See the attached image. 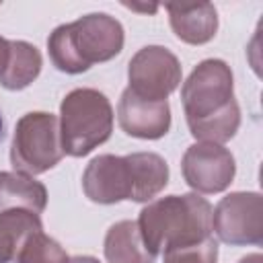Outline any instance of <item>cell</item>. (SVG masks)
I'll list each match as a JSON object with an SVG mask.
<instances>
[{
    "label": "cell",
    "mask_w": 263,
    "mask_h": 263,
    "mask_svg": "<svg viewBox=\"0 0 263 263\" xmlns=\"http://www.w3.org/2000/svg\"><path fill=\"white\" fill-rule=\"evenodd\" d=\"M181 103L189 134L197 142L224 144L240 127L232 70L224 60L199 62L181 86Z\"/></svg>",
    "instance_id": "6da1fadb"
},
{
    "label": "cell",
    "mask_w": 263,
    "mask_h": 263,
    "mask_svg": "<svg viewBox=\"0 0 263 263\" xmlns=\"http://www.w3.org/2000/svg\"><path fill=\"white\" fill-rule=\"evenodd\" d=\"M123 27L107 12H90L53 29L47 37L51 64L66 74H82L92 64L109 62L123 49Z\"/></svg>",
    "instance_id": "7a4b0ae2"
},
{
    "label": "cell",
    "mask_w": 263,
    "mask_h": 263,
    "mask_svg": "<svg viewBox=\"0 0 263 263\" xmlns=\"http://www.w3.org/2000/svg\"><path fill=\"white\" fill-rule=\"evenodd\" d=\"M138 228L154 255L201 242L212 236V205L197 193L152 199L140 212Z\"/></svg>",
    "instance_id": "3957f363"
},
{
    "label": "cell",
    "mask_w": 263,
    "mask_h": 263,
    "mask_svg": "<svg viewBox=\"0 0 263 263\" xmlns=\"http://www.w3.org/2000/svg\"><path fill=\"white\" fill-rule=\"evenodd\" d=\"M58 121L64 154L80 158L111 138L113 107L97 88H74L64 97Z\"/></svg>",
    "instance_id": "277c9868"
},
{
    "label": "cell",
    "mask_w": 263,
    "mask_h": 263,
    "mask_svg": "<svg viewBox=\"0 0 263 263\" xmlns=\"http://www.w3.org/2000/svg\"><path fill=\"white\" fill-rule=\"evenodd\" d=\"M64 156L60 121L53 113H25L16 125L10 146V164L16 173L35 177L53 168Z\"/></svg>",
    "instance_id": "5b68a950"
},
{
    "label": "cell",
    "mask_w": 263,
    "mask_h": 263,
    "mask_svg": "<svg viewBox=\"0 0 263 263\" xmlns=\"http://www.w3.org/2000/svg\"><path fill=\"white\" fill-rule=\"evenodd\" d=\"M212 230L220 242L249 247L263 242V197L257 191H234L212 208Z\"/></svg>",
    "instance_id": "8992f818"
},
{
    "label": "cell",
    "mask_w": 263,
    "mask_h": 263,
    "mask_svg": "<svg viewBox=\"0 0 263 263\" xmlns=\"http://www.w3.org/2000/svg\"><path fill=\"white\" fill-rule=\"evenodd\" d=\"M181 62L162 45H146L127 64L129 90L146 101H166L181 84Z\"/></svg>",
    "instance_id": "52a82bcc"
},
{
    "label": "cell",
    "mask_w": 263,
    "mask_h": 263,
    "mask_svg": "<svg viewBox=\"0 0 263 263\" xmlns=\"http://www.w3.org/2000/svg\"><path fill=\"white\" fill-rule=\"evenodd\" d=\"M185 183L203 195L222 193L230 187L236 175V162L228 148L210 142L191 144L181 160Z\"/></svg>",
    "instance_id": "ba28073f"
},
{
    "label": "cell",
    "mask_w": 263,
    "mask_h": 263,
    "mask_svg": "<svg viewBox=\"0 0 263 263\" xmlns=\"http://www.w3.org/2000/svg\"><path fill=\"white\" fill-rule=\"evenodd\" d=\"M82 191L90 201L103 205L132 199L134 181L127 158L115 154L95 156L82 173Z\"/></svg>",
    "instance_id": "9c48e42d"
},
{
    "label": "cell",
    "mask_w": 263,
    "mask_h": 263,
    "mask_svg": "<svg viewBox=\"0 0 263 263\" xmlns=\"http://www.w3.org/2000/svg\"><path fill=\"white\" fill-rule=\"evenodd\" d=\"M117 121L132 138L158 140L171 129V107L166 101H146L125 88L117 105Z\"/></svg>",
    "instance_id": "30bf717a"
},
{
    "label": "cell",
    "mask_w": 263,
    "mask_h": 263,
    "mask_svg": "<svg viewBox=\"0 0 263 263\" xmlns=\"http://www.w3.org/2000/svg\"><path fill=\"white\" fill-rule=\"evenodd\" d=\"M173 33L189 45H203L216 37L218 12L214 4H166Z\"/></svg>",
    "instance_id": "8fae6325"
},
{
    "label": "cell",
    "mask_w": 263,
    "mask_h": 263,
    "mask_svg": "<svg viewBox=\"0 0 263 263\" xmlns=\"http://www.w3.org/2000/svg\"><path fill=\"white\" fill-rule=\"evenodd\" d=\"M47 205V189L35 177L0 171V212L8 210H29L41 214Z\"/></svg>",
    "instance_id": "7c38bea8"
},
{
    "label": "cell",
    "mask_w": 263,
    "mask_h": 263,
    "mask_svg": "<svg viewBox=\"0 0 263 263\" xmlns=\"http://www.w3.org/2000/svg\"><path fill=\"white\" fill-rule=\"evenodd\" d=\"M103 253L107 263H154L156 255L144 245L138 222L121 220L115 222L103 242Z\"/></svg>",
    "instance_id": "4fadbf2b"
},
{
    "label": "cell",
    "mask_w": 263,
    "mask_h": 263,
    "mask_svg": "<svg viewBox=\"0 0 263 263\" xmlns=\"http://www.w3.org/2000/svg\"><path fill=\"white\" fill-rule=\"evenodd\" d=\"M132 168V201H152L168 185V164L156 152H132L125 156Z\"/></svg>",
    "instance_id": "5bb4252c"
},
{
    "label": "cell",
    "mask_w": 263,
    "mask_h": 263,
    "mask_svg": "<svg viewBox=\"0 0 263 263\" xmlns=\"http://www.w3.org/2000/svg\"><path fill=\"white\" fill-rule=\"evenodd\" d=\"M43 230L41 218L29 210L0 212V263L16 261L29 236Z\"/></svg>",
    "instance_id": "9a60e30c"
},
{
    "label": "cell",
    "mask_w": 263,
    "mask_h": 263,
    "mask_svg": "<svg viewBox=\"0 0 263 263\" xmlns=\"http://www.w3.org/2000/svg\"><path fill=\"white\" fill-rule=\"evenodd\" d=\"M43 60L39 49L29 41H12V58L10 66L0 78V86L8 90H23L27 88L41 72Z\"/></svg>",
    "instance_id": "2e32d148"
},
{
    "label": "cell",
    "mask_w": 263,
    "mask_h": 263,
    "mask_svg": "<svg viewBox=\"0 0 263 263\" xmlns=\"http://www.w3.org/2000/svg\"><path fill=\"white\" fill-rule=\"evenodd\" d=\"M16 263H70V257L58 240L41 230L27 238L16 257Z\"/></svg>",
    "instance_id": "e0dca14e"
},
{
    "label": "cell",
    "mask_w": 263,
    "mask_h": 263,
    "mask_svg": "<svg viewBox=\"0 0 263 263\" xmlns=\"http://www.w3.org/2000/svg\"><path fill=\"white\" fill-rule=\"evenodd\" d=\"M218 261V242L210 236L201 242L175 247L162 253V263H216Z\"/></svg>",
    "instance_id": "ac0fdd59"
},
{
    "label": "cell",
    "mask_w": 263,
    "mask_h": 263,
    "mask_svg": "<svg viewBox=\"0 0 263 263\" xmlns=\"http://www.w3.org/2000/svg\"><path fill=\"white\" fill-rule=\"evenodd\" d=\"M10 58H12V41L0 37V78L10 66Z\"/></svg>",
    "instance_id": "d6986e66"
},
{
    "label": "cell",
    "mask_w": 263,
    "mask_h": 263,
    "mask_svg": "<svg viewBox=\"0 0 263 263\" xmlns=\"http://www.w3.org/2000/svg\"><path fill=\"white\" fill-rule=\"evenodd\" d=\"M236 263H263V257H261V253H249L242 259H238Z\"/></svg>",
    "instance_id": "ffe728a7"
},
{
    "label": "cell",
    "mask_w": 263,
    "mask_h": 263,
    "mask_svg": "<svg viewBox=\"0 0 263 263\" xmlns=\"http://www.w3.org/2000/svg\"><path fill=\"white\" fill-rule=\"evenodd\" d=\"M70 263H99V259L88 255H78V257H70Z\"/></svg>",
    "instance_id": "44dd1931"
},
{
    "label": "cell",
    "mask_w": 263,
    "mask_h": 263,
    "mask_svg": "<svg viewBox=\"0 0 263 263\" xmlns=\"http://www.w3.org/2000/svg\"><path fill=\"white\" fill-rule=\"evenodd\" d=\"M4 138V121H2V113H0V142Z\"/></svg>",
    "instance_id": "7402d4cb"
}]
</instances>
